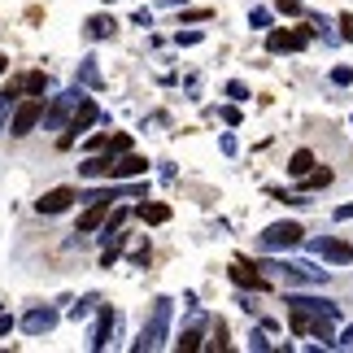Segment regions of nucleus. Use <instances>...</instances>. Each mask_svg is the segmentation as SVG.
<instances>
[{
	"instance_id": "1",
	"label": "nucleus",
	"mask_w": 353,
	"mask_h": 353,
	"mask_svg": "<svg viewBox=\"0 0 353 353\" xmlns=\"http://www.w3.org/2000/svg\"><path fill=\"white\" fill-rule=\"evenodd\" d=\"M336 319H341V305L327 301V296H292L288 292V327L296 336H319L323 345H336Z\"/></svg>"
},
{
	"instance_id": "2",
	"label": "nucleus",
	"mask_w": 353,
	"mask_h": 353,
	"mask_svg": "<svg viewBox=\"0 0 353 353\" xmlns=\"http://www.w3.org/2000/svg\"><path fill=\"white\" fill-rule=\"evenodd\" d=\"M170 314H174L170 296H157V301H153V314H148L140 341H135V353H153V349L166 345V336H170Z\"/></svg>"
},
{
	"instance_id": "3",
	"label": "nucleus",
	"mask_w": 353,
	"mask_h": 353,
	"mask_svg": "<svg viewBox=\"0 0 353 353\" xmlns=\"http://www.w3.org/2000/svg\"><path fill=\"white\" fill-rule=\"evenodd\" d=\"M83 101H88V97H83V83H74L70 92H61V97H52V105L44 110V127H48V131H61L65 122L74 118V110H79Z\"/></svg>"
},
{
	"instance_id": "4",
	"label": "nucleus",
	"mask_w": 353,
	"mask_h": 353,
	"mask_svg": "<svg viewBox=\"0 0 353 353\" xmlns=\"http://www.w3.org/2000/svg\"><path fill=\"white\" fill-rule=\"evenodd\" d=\"M305 236V227L301 223H270L266 232H262V249L266 253H279V249H296Z\"/></svg>"
},
{
	"instance_id": "5",
	"label": "nucleus",
	"mask_w": 353,
	"mask_h": 353,
	"mask_svg": "<svg viewBox=\"0 0 353 353\" xmlns=\"http://www.w3.org/2000/svg\"><path fill=\"white\" fill-rule=\"evenodd\" d=\"M44 97H31V101H22V105H13V122H9V131L13 135H31L39 122H44Z\"/></svg>"
},
{
	"instance_id": "6",
	"label": "nucleus",
	"mask_w": 353,
	"mask_h": 353,
	"mask_svg": "<svg viewBox=\"0 0 353 353\" xmlns=\"http://www.w3.org/2000/svg\"><path fill=\"white\" fill-rule=\"evenodd\" d=\"M310 253L323 257V262H332V266H349V262H353V244L336 240V236H319V240H310Z\"/></svg>"
},
{
	"instance_id": "7",
	"label": "nucleus",
	"mask_w": 353,
	"mask_h": 353,
	"mask_svg": "<svg viewBox=\"0 0 353 353\" xmlns=\"http://www.w3.org/2000/svg\"><path fill=\"white\" fill-rule=\"evenodd\" d=\"M97 118H101V110H97V101H92V97H88V101H83V105H79V110H74V118H70V122H65V135H61V148H70V144H74V140H79V135H83V131L92 127V122H97Z\"/></svg>"
},
{
	"instance_id": "8",
	"label": "nucleus",
	"mask_w": 353,
	"mask_h": 353,
	"mask_svg": "<svg viewBox=\"0 0 353 353\" xmlns=\"http://www.w3.org/2000/svg\"><path fill=\"white\" fill-rule=\"evenodd\" d=\"M148 174V157H135V153H118L110 161V179H140Z\"/></svg>"
},
{
	"instance_id": "9",
	"label": "nucleus",
	"mask_w": 353,
	"mask_h": 353,
	"mask_svg": "<svg viewBox=\"0 0 353 353\" xmlns=\"http://www.w3.org/2000/svg\"><path fill=\"white\" fill-rule=\"evenodd\" d=\"M74 201H79L74 188H52V192H44V196L35 201V210H39V214H65Z\"/></svg>"
},
{
	"instance_id": "10",
	"label": "nucleus",
	"mask_w": 353,
	"mask_h": 353,
	"mask_svg": "<svg viewBox=\"0 0 353 353\" xmlns=\"http://www.w3.org/2000/svg\"><path fill=\"white\" fill-rule=\"evenodd\" d=\"M114 332H118V314H114V305H101L97 332H92V341H88V345L97 349V353H101V349H110V336H114Z\"/></svg>"
},
{
	"instance_id": "11",
	"label": "nucleus",
	"mask_w": 353,
	"mask_h": 353,
	"mask_svg": "<svg viewBox=\"0 0 353 353\" xmlns=\"http://www.w3.org/2000/svg\"><path fill=\"white\" fill-rule=\"evenodd\" d=\"M310 44V31H270L266 35V48L270 52H296Z\"/></svg>"
},
{
	"instance_id": "12",
	"label": "nucleus",
	"mask_w": 353,
	"mask_h": 353,
	"mask_svg": "<svg viewBox=\"0 0 353 353\" xmlns=\"http://www.w3.org/2000/svg\"><path fill=\"white\" fill-rule=\"evenodd\" d=\"M52 327H57V310H31V314H26L22 319V332L26 336H44V332H52Z\"/></svg>"
},
{
	"instance_id": "13",
	"label": "nucleus",
	"mask_w": 353,
	"mask_h": 353,
	"mask_svg": "<svg viewBox=\"0 0 353 353\" xmlns=\"http://www.w3.org/2000/svg\"><path fill=\"white\" fill-rule=\"evenodd\" d=\"M105 219H110V201H92V205L83 210V219H79V232L74 236L97 232V227H105Z\"/></svg>"
},
{
	"instance_id": "14",
	"label": "nucleus",
	"mask_w": 353,
	"mask_h": 353,
	"mask_svg": "<svg viewBox=\"0 0 353 353\" xmlns=\"http://www.w3.org/2000/svg\"><path fill=\"white\" fill-rule=\"evenodd\" d=\"M232 279L240 283V288H253V292H266V275L257 266H244V262H236L232 266Z\"/></svg>"
},
{
	"instance_id": "15",
	"label": "nucleus",
	"mask_w": 353,
	"mask_h": 353,
	"mask_svg": "<svg viewBox=\"0 0 353 353\" xmlns=\"http://www.w3.org/2000/svg\"><path fill=\"white\" fill-rule=\"evenodd\" d=\"M13 83H18L22 97H44V92H48V74L44 70H31V74H18Z\"/></svg>"
},
{
	"instance_id": "16",
	"label": "nucleus",
	"mask_w": 353,
	"mask_h": 353,
	"mask_svg": "<svg viewBox=\"0 0 353 353\" xmlns=\"http://www.w3.org/2000/svg\"><path fill=\"white\" fill-rule=\"evenodd\" d=\"M135 219H140V223H153V227H161V223H170V210L161 205V201H140V205H135Z\"/></svg>"
},
{
	"instance_id": "17",
	"label": "nucleus",
	"mask_w": 353,
	"mask_h": 353,
	"mask_svg": "<svg viewBox=\"0 0 353 353\" xmlns=\"http://www.w3.org/2000/svg\"><path fill=\"white\" fill-rule=\"evenodd\" d=\"M79 83H83V88H92V92H101L105 88V79H101V70H97V57H83V61H79Z\"/></svg>"
},
{
	"instance_id": "18",
	"label": "nucleus",
	"mask_w": 353,
	"mask_h": 353,
	"mask_svg": "<svg viewBox=\"0 0 353 353\" xmlns=\"http://www.w3.org/2000/svg\"><path fill=\"white\" fill-rule=\"evenodd\" d=\"M118 31V22L110 18V13H97V18H88V39H110Z\"/></svg>"
},
{
	"instance_id": "19",
	"label": "nucleus",
	"mask_w": 353,
	"mask_h": 353,
	"mask_svg": "<svg viewBox=\"0 0 353 353\" xmlns=\"http://www.w3.org/2000/svg\"><path fill=\"white\" fill-rule=\"evenodd\" d=\"M310 170H314V153H310V148H296L292 161H288V174H292V179H301V174H310Z\"/></svg>"
},
{
	"instance_id": "20",
	"label": "nucleus",
	"mask_w": 353,
	"mask_h": 353,
	"mask_svg": "<svg viewBox=\"0 0 353 353\" xmlns=\"http://www.w3.org/2000/svg\"><path fill=\"white\" fill-rule=\"evenodd\" d=\"M18 97H22V92H18V83L9 79V83L0 88V131H5V118H9V110H13V105H18Z\"/></svg>"
},
{
	"instance_id": "21",
	"label": "nucleus",
	"mask_w": 353,
	"mask_h": 353,
	"mask_svg": "<svg viewBox=\"0 0 353 353\" xmlns=\"http://www.w3.org/2000/svg\"><path fill=\"white\" fill-rule=\"evenodd\" d=\"M174 349L179 353H192V349H201V319H196V327H188L179 341H174Z\"/></svg>"
},
{
	"instance_id": "22",
	"label": "nucleus",
	"mask_w": 353,
	"mask_h": 353,
	"mask_svg": "<svg viewBox=\"0 0 353 353\" xmlns=\"http://www.w3.org/2000/svg\"><path fill=\"white\" fill-rule=\"evenodd\" d=\"M332 183V170H310V174H301V188L305 192H319V188H327Z\"/></svg>"
},
{
	"instance_id": "23",
	"label": "nucleus",
	"mask_w": 353,
	"mask_h": 353,
	"mask_svg": "<svg viewBox=\"0 0 353 353\" xmlns=\"http://www.w3.org/2000/svg\"><path fill=\"white\" fill-rule=\"evenodd\" d=\"M332 83L336 88H349L353 83V65H336V70H332Z\"/></svg>"
},
{
	"instance_id": "24",
	"label": "nucleus",
	"mask_w": 353,
	"mask_h": 353,
	"mask_svg": "<svg viewBox=\"0 0 353 353\" xmlns=\"http://www.w3.org/2000/svg\"><path fill=\"white\" fill-rule=\"evenodd\" d=\"M92 305H97V296H83L79 305H70V319H74V323H79V319H88V314H92Z\"/></svg>"
},
{
	"instance_id": "25",
	"label": "nucleus",
	"mask_w": 353,
	"mask_h": 353,
	"mask_svg": "<svg viewBox=\"0 0 353 353\" xmlns=\"http://www.w3.org/2000/svg\"><path fill=\"white\" fill-rule=\"evenodd\" d=\"M249 26H257V31H266V26H270V9H253V13H249Z\"/></svg>"
},
{
	"instance_id": "26",
	"label": "nucleus",
	"mask_w": 353,
	"mask_h": 353,
	"mask_svg": "<svg viewBox=\"0 0 353 353\" xmlns=\"http://www.w3.org/2000/svg\"><path fill=\"white\" fill-rule=\"evenodd\" d=\"M174 44H179V48H192V44H201V31H179V35H174Z\"/></svg>"
},
{
	"instance_id": "27",
	"label": "nucleus",
	"mask_w": 353,
	"mask_h": 353,
	"mask_svg": "<svg viewBox=\"0 0 353 353\" xmlns=\"http://www.w3.org/2000/svg\"><path fill=\"white\" fill-rule=\"evenodd\" d=\"M110 153H131V135H114V140H110Z\"/></svg>"
},
{
	"instance_id": "28",
	"label": "nucleus",
	"mask_w": 353,
	"mask_h": 353,
	"mask_svg": "<svg viewBox=\"0 0 353 353\" xmlns=\"http://www.w3.org/2000/svg\"><path fill=\"white\" fill-rule=\"evenodd\" d=\"M275 9H279V13H305L301 0H275Z\"/></svg>"
},
{
	"instance_id": "29",
	"label": "nucleus",
	"mask_w": 353,
	"mask_h": 353,
	"mask_svg": "<svg viewBox=\"0 0 353 353\" xmlns=\"http://www.w3.org/2000/svg\"><path fill=\"white\" fill-rule=\"evenodd\" d=\"M249 349H257V353H262V349H270V341H266V327L249 336Z\"/></svg>"
},
{
	"instance_id": "30",
	"label": "nucleus",
	"mask_w": 353,
	"mask_h": 353,
	"mask_svg": "<svg viewBox=\"0 0 353 353\" xmlns=\"http://www.w3.org/2000/svg\"><path fill=\"white\" fill-rule=\"evenodd\" d=\"M341 39L353 44V13H341Z\"/></svg>"
},
{
	"instance_id": "31",
	"label": "nucleus",
	"mask_w": 353,
	"mask_h": 353,
	"mask_svg": "<svg viewBox=\"0 0 353 353\" xmlns=\"http://www.w3.org/2000/svg\"><path fill=\"white\" fill-rule=\"evenodd\" d=\"M148 257H153V249H148V244H140V249L131 253V262H135V266H148Z\"/></svg>"
},
{
	"instance_id": "32",
	"label": "nucleus",
	"mask_w": 353,
	"mask_h": 353,
	"mask_svg": "<svg viewBox=\"0 0 353 353\" xmlns=\"http://www.w3.org/2000/svg\"><path fill=\"white\" fill-rule=\"evenodd\" d=\"M227 97H232V101H249V88H244V83H227Z\"/></svg>"
},
{
	"instance_id": "33",
	"label": "nucleus",
	"mask_w": 353,
	"mask_h": 353,
	"mask_svg": "<svg viewBox=\"0 0 353 353\" xmlns=\"http://www.w3.org/2000/svg\"><path fill=\"white\" fill-rule=\"evenodd\" d=\"M210 349H227V327H223V323L214 327V341H210Z\"/></svg>"
},
{
	"instance_id": "34",
	"label": "nucleus",
	"mask_w": 353,
	"mask_h": 353,
	"mask_svg": "<svg viewBox=\"0 0 353 353\" xmlns=\"http://www.w3.org/2000/svg\"><path fill=\"white\" fill-rule=\"evenodd\" d=\"M210 9H183V22H205Z\"/></svg>"
},
{
	"instance_id": "35",
	"label": "nucleus",
	"mask_w": 353,
	"mask_h": 353,
	"mask_svg": "<svg viewBox=\"0 0 353 353\" xmlns=\"http://www.w3.org/2000/svg\"><path fill=\"white\" fill-rule=\"evenodd\" d=\"M110 140H114V135H97V140H88V148H92V153H101V148H110Z\"/></svg>"
},
{
	"instance_id": "36",
	"label": "nucleus",
	"mask_w": 353,
	"mask_h": 353,
	"mask_svg": "<svg viewBox=\"0 0 353 353\" xmlns=\"http://www.w3.org/2000/svg\"><path fill=\"white\" fill-rule=\"evenodd\" d=\"M9 332H13V319L5 314V310H0V336H9Z\"/></svg>"
},
{
	"instance_id": "37",
	"label": "nucleus",
	"mask_w": 353,
	"mask_h": 353,
	"mask_svg": "<svg viewBox=\"0 0 353 353\" xmlns=\"http://www.w3.org/2000/svg\"><path fill=\"white\" fill-rule=\"evenodd\" d=\"M336 345H341V349H353V327H349V332H345V336H341Z\"/></svg>"
},
{
	"instance_id": "38",
	"label": "nucleus",
	"mask_w": 353,
	"mask_h": 353,
	"mask_svg": "<svg viewBox=\"0 0 353 353\" xmlns=\"http://www.w3.org/2000/svg\"><path fill=\"white\" fill-rule=\"evenodd\" d=\"M9 70V57H5V52H0V74H5Z\"/></svg>"
},
{
	"instance_id": "39",
	"label": "nucleus",
	"mask_w": 353,
	"mask_h": 353,
	"mask_svg": "<svg viewBox=\"0 0 353 353\" xmlns=\"http://www.w3.org/2000/svg\"><path fill=\"white\" fill-rule=\"evenodd\" d=\"M157 5H179V0H157Z\"/></svg>"
}]
</instances>
